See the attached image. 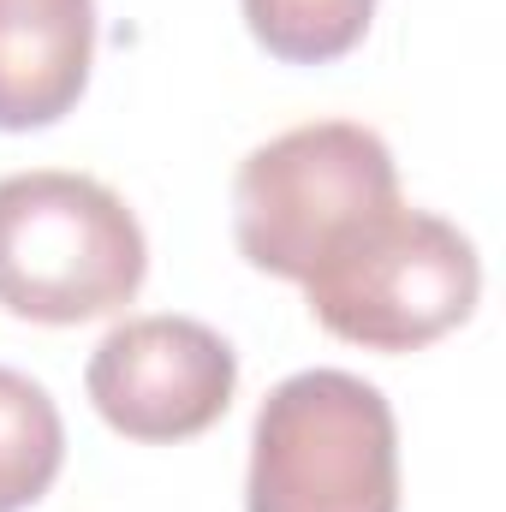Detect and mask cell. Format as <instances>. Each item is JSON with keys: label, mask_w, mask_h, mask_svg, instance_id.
Masks as SVG:
<instances>
[{"label": "cell", "mask_w": 506, "mask_h": 512, "mask_svg": "<svg viewBox=\"0 0 506 512\" xmlns=\"http://www.w3.org/2000/svg\"><path fill=\"white\" fill-rule=\"evenodd\" d=\"M149 274L143 227L90 173L0 179V310L48 328L114 316Z\"/></svg>", "instance_id": "1"}, {"label": "cell", "mask_w": 506, "mask_h": 512, "mask_svg": "<svg viewBox=\"0 0 506 512\" xmlns=\"http://www.w3.org/2000/svg\"><path fill=\"white\" fill-rule=\"evenodd\" d=\"M245 512H399V429L376 382L298 370L251 429Z\"/></svg>", "instance_id": "2"}, {"label": "cell", "mask_w": 506, "mask_h": 512, "mask_svg": "<svg viewBox=\"0 0 506 512\" xmlns=\"http://www.w3.org/2000/svg\"><path fill=\"white\" fill-rule=\"evenodd\" d=\"M298 286L334 340L364 352H417L477 310L483 262L453 221L399 203L346 233Z\"/></svg>", "instance_id": "3"}, {"label": "cell", "mask_w": 506, "mask_h": 512, "mask_svg": "<svg viewBox=\"0 0 506 512\" xmlns=\"http://www.w3.org/2000/svg\"><path fill=\"white\" fill-rule=\"evenodd\" d=\"M387 209H399L393 149L352 120L280 131L233 179V239L274 280H304L346 233Z\"/></svg>", "instance_id": "4"}, {"label": "cell", "mask_w": 506, "mask_h": 512, "mask_svg": "<svg viewBox=\"0 0 506 512\" xmlns=\"http://www.w3.org/2000/svg\"><path fill=\"white\" fill-rule=\"evenodd\" d=\"M84 387L126 441H191L227 417L239 358L197 316H131L96 346Z\"/></svg>", "instance_id": "5"}, {"label": "cell", "mask_w": 506, "mask_h": 512, "mask_svg": "<svg viewBox=\"0 0 506 512\" xmlns=\"http://www.w3.org/2000/svg\"><path fill=\"white\" fill-rule=\"evenodd\" d=\"M96 0H0V131L66 120L90 84Z\"/></svg>", "instance_id": "6"}, {"label": "cell", "mask_w": 506, "mask_h": 512, "mask_svg": "<svg viewBox=\"0 0 506 512\" xmlns=\"http://www.w3.org/2000/svg\"><path fill=\"white\" fill-rule=\"evenodd\" d=\"M66 465V423L48 387L0 364V512L36 507Z\"/></svg>", "instance_id": "7"}, {"label": "cell", "mask_w": 506, "mask_h": 512, "mask_svg": "<svg viewBox=\"0 0 506 512\" xmlns=\"http://www.w3.org/2000/svg\"><path fill=\"white\" fill-rule=\"evenodd\" d=\"M251 36L286 66H328L352 54L376 18V0H239Z\"/></svg>", "instance_id": "8"}]
</instances>
